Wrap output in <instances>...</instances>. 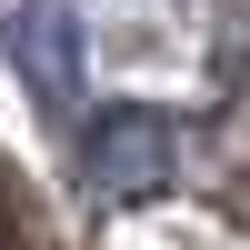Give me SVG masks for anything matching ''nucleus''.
Returning a JSON list of instances; mask_svg holds the SVG:
<instances>
[{"instance_id":"2","label":"nucleus","mask_w":250,"mask_h":250,"mask_svg":"<svg viewBox=\"0 0 250 250\" xmlns=\"http://www.w3.org/2000/svg\"><path fill=\"white\" fill-rule=\"evenodd\" d=\"M80 180H90L100 200H150L180 180V130L170 110H150V100H120V110H100L90 130H80Z\"/></svg>"},{"instance_id":"1","label":"nucleus","mask_w":250,"mask_h":250,"mask_svg":"<svg viewBox=\"0 0 250 250\" xmlns=\"http://www.w3.org/2000/svg\"><path fill=\"white\" fill-rule=\"evenodd\" d=\"M0 60H10V80L30 90L40 120H80V100H90V30H80L70 0H10L0 10Z\"/></svg>"}]
</instances>
